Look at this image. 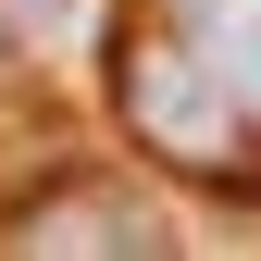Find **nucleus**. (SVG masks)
I'll return each instance as SVG.
<instances>
[{
  "mask_svg": "<svg viewBox=\"0 0 261 261\" xmlns=\"http://www.w3.org/2000/svg\"><path fill=\"white\" fill-rule=\"evenodd\" d=\"M0 249H38V261H162L174 224L124 174H50V187H25L0 212Z\"/></svg>",
  "mask_w": 261,
  "mask_h": 261,
  "instance_id": "f03ea898",
  "label": "nucleus"
},
{
  "mask_svg": "<svg viewBox=\"0 0 261 261\" xmlns=\"http://www.w3.org/2000/svg\"><path fill=\"white\" fill-rule=\"evenodd\" d=\"M87 0H0V50H38V38H62Z\"/></svg>",
  "mask_w": 261,
  "mask_h": 261,
  "instance_id": "7ed1b4c3",
  "label": "nucleus"
},
{
  "mask_svg": "<svg viewBox=\"0 0 261 261\" xmlns=\"http://www.w3.org/2000/svg\"><path fill=\"white\" fill-rule=\"evenodd\" d=\"M112 124L162 174L261 199V0H137L112 25Z\"/></svg>",
  "mask_w": 261,
  "mask_h": 261,
  "instance_id": "f257e3e1",
  "label": "nucleus"
}]
</instances>
